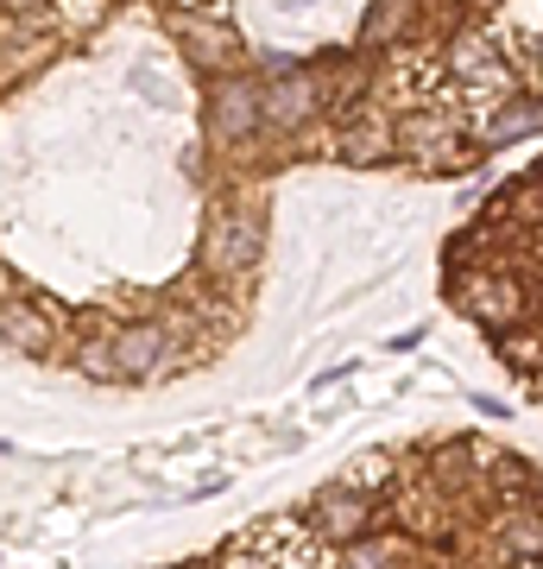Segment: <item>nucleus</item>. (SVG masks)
Returning a JSON list of instances; mask_svg holds the SVG:
<instances>
[{
	"mask_svg": "<svg viewBox=\"0 0 543 569\" xmlns=\"http://www.w3.org/2000/svg\"><path fill=\"white\" fill-rule=\"evenodd\" d=\"M13 291H20V279H13V272H7V266H0V305H7V298H13Z\"/></svg>",
	"mask_w": 543,
	"mask_h": 569,
	"instance_id": "obj_14",
	"label": "nucleus"
},
{
	"mask_svg": "<svg viewBox=\"0 0 543 569\" xmlns=\"http://www.w3.org/2000/svg\"><path fill=\"white\" fill-rule=\"evenodd\" d=\"M202 133H209V146H222V152H247V146L260 140V133H265V121H260V77L228 70V77L209 82Z\"/></svg>",
	"mask_w": 543,
	"mask_h": 569,
	"instance_id": "obj_2",
	"label": "nucleus"
},
{
	"mask_svg": "<svg viewBox=\"0 0 543 569\" xmlns=\"http://www.w3.org/2000/svg\"><path fill=\"white\" fill-rule=\"evenodd\" d=\"M265 253V216L260 203H215L209 209V222H202V272L209 279H247Z\"/></svg>",
	"mask_w": 543,
	"mask_h": 569,
	"instance_id": "obj_1",
	"label": "nucleus"
},
{
	"mask_svg": "<svg viewBox=\"0 0 543 569\" xmlns=\"http://www.w3.org/2000/svg\"><path fill=\"white\" fill-rule=\"evenodd\" d=\"M411 32H423V0H373L366 20H361L366 44H399Z\"/></svg>",
	"mask_w": 543,
	"mask_h": 569,
	"instance_id": "obj_10",
	"label": "nucleus"
},
{
	"mask_svg": "<svg viewBox=\"0 0 543 569\" xmlns=\"http://www.w3.org/2000/svg\"><path fill=\"white\" fill-rule=\"evenodd\" d=\"M385 481H392V456H380V449H373V456H361V462L342 475V488H354V493H380Z\"/></svg>",
	"mask_w": 543,
	"mask_h": 569,
	"instance_id": "obj_12",
	"label": "nucleus"
},
{
	"mask_svg": "<svg viewBox=\"0 0 543 569\" xmlns=\"http://www.w3.org/2000/svg\"><path fill=\"white\" fill-rule=\"evenodd\" d=\"M373 519H380V500L373 493H354L342 488V481H329V488L303 507V526L316 531L329 550H348V545H361L366 531H373Z\"/></svg>",
	"mask_w": 543,
	"mask_h": 569,
	"instance_id": "obj_6",
	"label": "nucleus"
},
{
	"mask_svg": "<svg viewBox=\"0 0 543 569\" xmlns=\"http://www.w3.org/2000/svg\"><path fill=\"white\" fill-rule=\"evenodd\" d=\"M392 133H399V159H411L418 171H462L474 159V146H462V121L449 108L392 114Z\"/></svg>",
	"mask_w": 543,
	"mask_h": 569,
	"instance_id": "obj_4",
	"label": "nucleus"
},
{
	"mask_svg": "<svg viewBox=\"0 0 543 569\" xmlns=\"http://www.w3.org/2000/svg\"><path fill=\"white\" fill-rule=\"evenodd\" d=\"M0 342L26 355V361H58L70 348V329H63V310L44 291H13L0 305Z\"/></svg>",
	"mask_w": 543,
	"mask_h": 569,
	"instance_id": "obj_5",
	"label": "nucleus"
},
{
	"mask_svg": "<svg viewBox=\"0 0 543 569\" xmlns=\"http://www.w3.org/2000/svg\"><path fill=\"white\" fill-rule=\"evenodd\" d=\"M183 569H202V563H183Z\"/></svg>",
	"mask_w": 543,
	"mask_h": 569,
	"instance_id": "obj_15",
	"label": "nucleus"
},
{
	"mask_svg": "<svg viewBox=\"0 0 543 569\" xmlns=\"http://www.w3.org/2000/svg\"><path fill=\"white\" fill-rule=\"evenodd\" d=\"M531 127H543V108L531 102V96H505V102L481 108V121H474V146L493 152V146H512L519 133H531Z\"/></svg>",
	"mask_w": 543,
	"mask_h": 569,
	"instance_id": "obj_9",
	"label": "nucleus"
},
{
	"mask_svg": "<svg viewBox=\"0 0 543 569\" xmlns=\"http://www.w3.org/2000/svg\"><path fill=\"white\" fill-rule=\"evenodd\" d=\"M329 152L342 164H354V171H366V164H385L399 159V133H392V114L373 102H348L342 121H335V140H329Z\"/></svg>",
	"mask_w": 543,
	"mask_h": 569,
	"instance_id": "obj_7",
	"label": "nucleus"
},
{
	"mask_svg": "<svg viewBox=\"0 0 543 569\" xmlns=\"http://www.w3.org/2000/svg\"><path fill=\"white\" fill-rule=\"evenodd\" d=\"M51 0H0V20H26V13H44Z\"/></svg>",
	"mask_w": 543,
	"mask_h": 569,
	"instance_id": "obj_13",
	"label": "nucleus"
},
{
	"mask_svg": "<svg viewBox=\"0 0 543 569\" xmlns=\"http://www.w3.org/2000/svg\"><path fill=\"white\" fill-rule=\"evenodd\" d=\"M178 44L202 77H228V70L241 63V32H228V26H215V20H197V13L178 20Z\"/></svg>",
	"mask_w": 543,
	"mask_h": 569,
	"instance_id": "obj_8",
	"label": "nucleus"
},
{
	"mask_svg": "<svg viewBox=\"0 0 543 569\" xmlns=\"http://www.w3.org/2000/svg\"><path fill=\"white\" fill-rule=\"evenodd\" d=\"M481 291H467L462 305H467V317H481V323H493V329H505L512 317L524 310V291L512 279H474Z\"/></svg>",
	"mask_w": 543,
	"mask_h": 569,
	"instance_id": "obj_11",
	"label": "nucleus"
},
{
	"mask_svg": "<svg viewBox=\"0 0 543 569\" xmlns=\"http://www.w3.org/2000/svg\"><path fill=\"white\" fill-rule=\"evenodd\" d=\"M329 108V82L316 70H279V77H260V121L272 140H291V133H310Z\"/></svg>",
	"mask_w": 543,
	"mask_h": 569,
	"instance_id": "obj_3",
	"label": "nucleus"
}]
</instances>
